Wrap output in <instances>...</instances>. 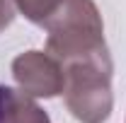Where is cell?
<instances>
[{"instance_id":"obj_1","label":"cell","mask_w":126,"mask_h":123,"mask_svg":"<svg viewBox=\"0 0 126 123\" xmlns=\"http://www.w3.org/2000/svg\"><path fill=\"white\" fill-rule=\"evenodd\" d=\"M65 73L63 99L80 123H104L114 109L109 51L61 63Z\"/></svg>"},{"instance_id":"obj_2","label":"cell","mask_w":126,"mask_h":123,"mask_svg":"<svg viewBox=\"0 0 126 123\" xmlns=\"http://www.w3.org/2000/svg\"><path fill=\"white\" fill-rule=\"evenodd\" d=\"M12 77L17 87L32 99H53L63 94L65 73L56 56L48 51H24L12 61Z\"/></svg>"},{"instance_id":"obj_3","label":"cell","mask_w":126,"mask_h":123,"mask_svg":"<svg viewBox=\"0 0 126 123\" xmlns=\"http://www.w3.org/2000/svg\"><path fill=\"white\" fill-rule=\"evenodd\" d=\"M0 123H51L46 111L22 89L0 85Z\"/></svg>"},{"instance_id":"obj_4","label":"cell","mask_w":126,"mask_h":123,"mask_svg":"<svg viewBox=\"0 0 126 123\" xmlns=\"http://www.w3.org/2000/svg\"><path fill=\"white\" fill-rule=\"evenodd\" d=\"M12 2L32 24L48 29L61 15L68 12V7L75 0H12Z\"/></svg>"},{"instance_id":"obj_5","label":"cell","mask_w":126,"mask_h":123,"mask_svg":"<svg viewBox=\"0 0 126 123\" xmlns=\"http://www.w3.org/2000/svg\"><path fill=\"white\" fill-rule=\"evenodd\" d=\"M15 10H17V7H15L12 0H0V34L12 24V19H15Z\"/></svg>"}]
</instances>
